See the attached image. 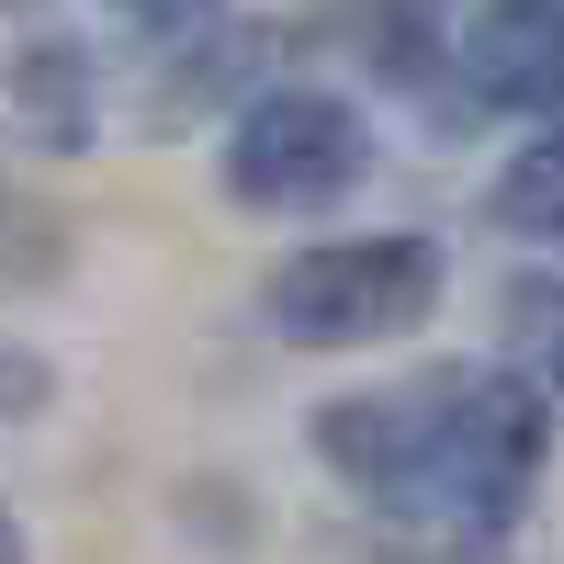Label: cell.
I'll return each instance as SVG.
<instances>
[{"label": "cell", "instance_id": "cell-1", "mask_svg": "<svg viewBox=\"0 0 564 564\" xmlns=\"http://www.w3.org/2000/svg\"><path fill=\"white\" fill-rule=\"evenodd\" d=\"M316 452L384 531L486 553L531 508L542 475V395L520 372H417L395 395H350L316 417Z\"/></svg>", "mask_w": 564, "mask_h": 564}, {"label": "cell", "instance_id": "cell-2", "mask_svg": "<svg viewBox=\"0 0 564 564\" xmlns=\"http://www.w3.org/2000/svg\"><path fill=\"white\" fill-rule=\"evenodd\" d=\"M441 305V249L430 238H316L271 271V327L294 350H361V339H406Z\"/></svg>", "mask_w": 564, "mask_h": 564}, {"label": "cell", "instance_id": "cell-3", "mask_svg": "<svg viewBox=\"0 0 564 564\" xmlns=\"http://www.w3.org/2000/svg\"><path fill=\"white\" fill-rule=\"evenodd\" d=\"M361 159L372 148L339 90H260L238 113V135H226V193L249 215H316L361 181Z\"/></svg>", "mask_w": 564, "mask_h": 564}, {"label": "cell", "instance_id": "cell-4", "mask_svg": "<svg viewBox=\"0 0 564 564\" xmlns=\"http://www.w3.org/2000/svg\"><path fill=\"white\" fill-rule=\"evenodd\" d=\"M463 79H475V102L553 113L564 102V0H486L475 34H463Z\"/></svg>", "mask_w": 564, "mask_h": 564}, {"label": "cell", "instance_id": "cell-5", "mask_svg": "<svg viewBox=\"0 0 564 564\" xmlns=\"http://www.w3.org/2000/svg\"><path fill=\"white\" fill-rule=\"evenodd\" d=\"M0 113H12L34 148H79L90 135V57L79 45H23L12 79H0Z\"/></svg>", "mask_w": 564, "mask_h": 564}, {"label": "cell", "instance_id": "cell-6", "mask_svg": "<svg viewBox=\"0 0 564 564\" xmlns=\"http://www.w3.org/2000/svg\"><path fill=\"white\" fill-rule=\"evenodd\" d=\"M497 226L531 249H564V124H542L520 159L497 170Z\"/></svg>", "mask_w": 564, "mask_h": 564}, {"label": "cell", "instance_id": "cell-7", "mask_svg": "<svg viewBox=\"0 0 564 564\" xmlns=\"http://www.w3.org/2000/svg\"><path fill=\"white\" fill-rule=\"evenodd\" d=\"M508 350H520V372L542 395H564V282H508Z\"/></svg>", "mask_w": 564, "mask_h": 564}, {"label": "cell", "instance_id": "cell-8", "mask_svg": "<svg viewBox=\"0 0 564 564\" xmlns=\"http://www.w3.org/2000/svg\"><path fill=\"white\" fill-rule=\"evenodd\" d=\"M45 395H57V372H45L23 339H0V430H12V417H34Z\"/></svg>", "mask_w": 564, "mask_h": 564}, {"label": "cell", "instance_id": "cell-9", "mask_svg": "<svg viewBox=\"0 0 564 564\" xmlns=\"http://www.w3.org/2000/svg\"><path fill=\"white\" fill-rule=\"evenodd\" d=\"M113 12L135 34H193V23H215V0H113Z\"/></svg>", "mask_w": 564, "mask_h": 564}, {"label": "cell", "instance_id": "cell-10", "mask_svg": "<svg viewBox=\"0 0 564 564\" xmlns=\"http://www.w3.org/2000/svg\"><path fill=\"white\" fill-rule=\"evenodd\" d=\"M0 564H23V542H12V508H0Z\"/></svg>", "mask_w": 564, "mask_h": 564}]
</instances>
